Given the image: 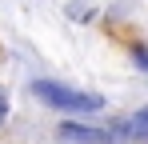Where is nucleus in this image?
<instances>
[{"mask_svg": "<svg viewBox=\"0 0 148 144\" xmlns=\"http://www.w3.org/2000/svg\"><path fill=\"white\" fill-rule=\"evenodd\" d=\"M32 92L40 96L44 104L60 108V112H100V104H104L100 96L80 92V88H68V84H60V80H36Z\"/></svg>", "mask_w": 148, "mask_h": 144, "instance_id": "obj_1", "label": "nucleus"}, {"mask_svg": "<svg viewBox=\"0 0 148 144\" xmlns=\"http://www.w3.org/2000/svg\"><path fill=\"white\" fill-rule=\"evenodd\" d=\"M60 136L76 144H108V132H96V128H80V124H60Z\"/></svg>", "mask_w": 148, "mask_h": 144, "instance_id": "obj_2", "label": "nucleus"}, {"mask_svg": "<svg viewBox=\"0 0 148 144\" xmlns=\"http://www.w3.org/2000/svg\"><path fill=\"white\" fill-rule=\"evenodd\" d=\"M4 116H8V100L0 96V124H4Z\"/></svg>", "mask_w": 148, "mask_h": 144, "instance_id": "obj_3", "label": "nucleus"}, {"mask_svg": "<svg viewBox=\"0 0 148 144\" xmlns=\"http://www.w3.org/2000/svg\"><path fill=\"white\" fill-rule=\"evenodd\" d=\"M140 124H148V108H144V112H140Z\"/></svg>", "mask_w": 148, "mask_h": 144, "instance_id": "obj_4", "label": "nucleus"}]
</instances>
